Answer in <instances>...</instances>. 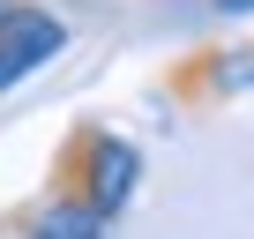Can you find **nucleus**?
<instances>
[{
  "label": "nucleus",
  "mask_w": 254,
  "mask_h": 239,
  "mask_svg": "<svg viewBox=\"0 0 254 239\" xmlns=\"http://www.w3.org/2000/svg\"><path fill=\"white\" fill-rule=\"evenodd\" d=\"M135 187H142V150L127 135L82 120V127L60 142V157H53V187L45 194H67V202H82L97 217H120L127 202H135Z\"/></svg>",
  "instance_id": "f257e3e1"
},
{
  "label": "nucleus",
  "mask_w": 254,
  "mask_h": 239,
  "mask_svg": "<svg viewBox=\"0 0 254 239\" xmlns=\"http://www.w3.org/2000/svg\"><path fill=\"white\" fill-rule=\"evenodd\" d=\"M67 53V23L38 0H8L0 8V90H15L23 75H38L45 60Z\"/></svg>",
  "instance_id": "f03ea898"
},
{
  "label": "nucleus",
  "mask_w": 254,
  "mask_h": 239,
  "mask_svg": "<svg viewBox=\"0 0 254 239\" xmlns=\"http://www.w3.org/2000/svg\"><path fill=\"white\" fill-rule=\"evenodd\" d=\"M247 82H254V45L187 60V67L172 75V97H187V105H217V97H232V90H247Z\"/></svg>",
  "instance_id": "7ed1b4c3"
},
{
  "label": "nucleus",
  "mask_w": 254,
  "mask_h": 239,
  "mask_svg": "<svg viewBox=\"0 0 254 239\" xmlns=\"http://www.w3.org/2000/svg\"><path fill=\"white\" fill-rule=\"evenodd\" d=\"M15 239H112V217H97V209H82L67 194H45L38 209H23Z\"/></svg>",
  "instance_id": "20e7f679"
},
{
  "label": "nucleus",
  "mask_w": 254,
  "mask_h": 239,
  "mask_svg": "<svg viewBox=\"0 0 254 239\" xmlns=\"http://www.w3.org/2000/svg\"><path fill=\"white\" fill-rule=\"evenodd\" d=\"M217 15H254V0H217Z\"/></svg>",
  "instance_id": "39448f33"
}]
</instances>
